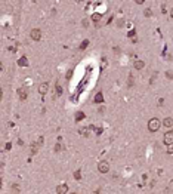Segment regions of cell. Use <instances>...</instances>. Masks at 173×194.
<instances>
[{
	"mask_svg": "<svg viewBox=\"0 0 173 194\" xmlns=\"http://www.w3.org/2000/svg\"><path fill=\"white\" fill-rule=\"evenodd\" d=\"M163 123H164L166 128H172V126H173V119L172 117H167V119H164V122H163Z\"/></svg>",
	"mask_w": 173,
	"mask_h": 194,
	"instance_id": "obj_8",
	"label": "cell"
},
{
	"mask_svg": "<svg viewBox=\"0 0 173 194\" xmlns=\"http://www.w3.org/2000/svg\"><path fill=\"white\" fill-rule=\"evenodd\" d=\"M30 37L31 39H33V40H40V37H42V31H40V30L39 28H33L30 31Z\"/></svg>",
	"mask_w": 173,
	"mask_h": 194,
	"instance_id": "obj_4",
	"label": "cell"
},
{
	"mask_svg": "<svg viewBox=\"0 0 173 194\" xmlns=\"http://www.w3.org/2000/svg\"><path fill=\"white\" fill-rule=\"evenodd\" d=\"M135 68H136V70L143 68V62H142V61H136V62H135Z\"/></svg>",
	"mask_w": 173,
	"mask_h": 194,
	"instance_id": "obj_9",
	"label": "cell"
},
{
	"mask_svg": "<svg viewBox=\"0 0 173 194\" xmlns=\"http://www.w3.org/2000/svg\"><path fill=\"white\" fill-rule=\"evenodd\" d=\"M170 16L173 18V7H172V9H170Z\"/></svg>",
	"mask_w": 173,
	"mask_h": 194,
	"instance_id": "obj_20",
	"label": "cell"
},
{
	"mask_svg": "<svg viewBox=\"0 0 173 194\" xmlns=\"http://www.w3.org/2000/svg\"><path fill=\"white\" fill-rule=\"evenodd\" d=\"M83 25H84V27H87V25H89V21H87V19H84V21H83Z\"/></svg>",
	"mask_w": 173,
	"mask_h": 194,
	"instance_id": "obj_19",
	"label": "cell"
},
{
	"mask_svg": "<svg viewBox=\"0 0 173 194\" xmlns=\"http://www.w3.org/2000/svg\"><path fill=\"white\" fill-rule=\"evenodd\" d=\"M95 101H96V102H102V94H98V95H96Z\"/></svg>",
	"mask_w": 173,
	"mask_h": 194,
	"instance_id": "obj_15",
	"label": "cell"
},
{
	"mask_svg": "<svg viewBox=\"0 0 173 194\" xmlns=\"http://www.w3.org/2000/svg\"><path fill=\"white\" fill-rule=\"evenodd\" d=\"M18 64L22 65V67H27V65H28V64H27V58H21V59L18 61Z\"/></svg>",
	"mask_w": 173,
	"mask_h": 194,
	"instance_id": "obj_10",
	"label": "cell"
},
{
	"mask_svg": "<svg viewBox=\"0 0 173 194\" xmlns=\"http://www.w3.org/2000/svg\"><path fill=\"white\" fill-rule=\"evenodd\" d=\"M93 194H98V191H95V193H93Z\"/></svg>",
	"mask_w": 173,
	"mask_h": 194,
	"instance_id": "obj_21",
	"label": "cell"
},
{
	"mask_svg": "<svg viewBox=\"0 0 173 194\" xmlns=\"http://www.w3.org/2000/svg\"><path fill=\"white\" fill-rule=\"evenodd\" d=\"M56 193L58 194H67L68 193V185H67V184H61V185H58Z\"/></svg>",
	"mask_w": 173,
	"mask_h": 194,
	"instance_id": "obj_5",
	"label": "cell"
},
{
	"mask_svg": "<svg viewBox=\"0 0 173 194\" xmlns=\"http://www.w3.org/2000/svg\"><path fill=\"white\" fill-rule=\"evenodd\" d=\"M18 95H19V99H27V89L22 88V89H18Z\"/></svg>",
	"mask_w": 173,
	"mask_h": 194,
	"instance_id": "obj_7",
	"label": "cell"
},
{
	"mask_svg": "<svg viewBox=\"0 0 173 194\" xmlns=\"http://www.w3.org/2000/svg\"><path fill=\"white\" fill-rule=\"evenodd\" d=\"M143 15H145L147 18H149L151 15H152V11H151V9H145V12H143Z\"/></svg>",
	"mask_w": 173,
	"mask_h": 194,
	"instance_id": "obj_11",
	"label": "cell"
},
{
	"mask_svg": "<svg viewBox=\"0 0 173 194\" xmlns=\"http://www.w3.org/2000/svg\"><path fill=\"white\" fill-rule=\"evenodd\" d=\"M160 126H161V122H160L157 117H152V119L148 122V129H149V132H157V130L160 129Z\"/></svg>",
	"mask_w": 173,
	"mask_h": 194,
	"instance_id": "obj_1",
	"label": "cell"
},
{
	"mask_svg": "<svg viewBox=\"0 0 173 194\" xmlns=\"http://www.w3.org/2000/svg\"><path fill=\"white\" fill-rule=\"evenodd\" d=\"M55 92H56V95H58V96H59V95H62V88L56 85V90H55Z\"/></svg>",
	"mask_w": 173,
	"mask_h": 194,
	"instance_id": "obj_12",
	"label": "cell"
},
{
	"mask_svg": "<svg viewBox=\"0 0 173 194\" xmlns=\"http://www.w3.org/2000/svg\"><path fill=\"white\" fill-rule=\"evenodd\" d=\"M83 117H84L83 113H77V116H76V119H77V120H80V119H83Z\"/></svg>",
	"mask_w": 173,
	"mask_h": 194,
	"instance_id": "obj_17",
	"label": "cell"
},
{
	"mask_svg": "<svg viewBox=\"0 0 173 194\" xmlns=\"http://www.w3.org/2000/svg\"><path fill=\"white\" fill-rule=\"evenodd\" d=\"M55 151H61V145H59V144H56V145H55Z\"/></svg>",
	"mask_w": 173,
	"mask_h": 194,
	"instance_id": "obj_18",
	"label": "cell"
},
{
	"mask_svg": "<svg viewBox=\"0 0 173 194\" xmlns=\"http://www.w3.org/2000/svg\"><path fill=\"white\" fill-rule=\"evenodd\" d=\"M166 77H167V79H173V73H172V71H167Z\"/></svg>",
	"mask_w": 173,
	"mask_h": 194,
	"instance_id": "obj_16",
	"label": "cell"
},
{
	"mask_svg": "<svg viewBox=\"0 0 173 194\" xmlns=\"http://www.w3.org/2000/svg\"><path fill=\"white\" fill-rule=\"evenodd\" d=\"M93 21H96V22H98V21H99V19H101V15H99V13H93Z\"/></svg>",
	"mask_w": 173,
	"mask_h": 194,
	"instance_id": "obj_13",
	"label": "cell"
},
{
	"mask_svg": "<svg viewBox=\"0 0 173 194\" xmlns=\"http://www.w3.org/2000/svg\"><path fill=\"white\" fill-rule=\"evenodd\" d=\"M163 141L166 145H172L173 144V130H169L164 133V138H163Z\"/></svg>",
	"mask_w": 173,
	"mask_h": 194,
	"instance_id": "obj_3",
	"label": "cell"
},
{
	"mask_svg": "<svg viewBox=\"0 0 173 194\" xmlns=\"http://www.w3.org/2000/svg\"><path fill=\"white\" fill-rule=\"evenodd\" d=\"M98 171L101 172V173H107L108 171H110V163L108 162H99V165H98Z\"/></svg>",
	"mask_w": 173,
	"mask_h": 194,
	"instance_id": "obj_2",
	"label": "cell"
},
{
	"mask_svg": "<svg viewBox=\"0 0 173 194\" xmlns=\"http://www.w3.org/2000/svg\"><path fill=\"white\" fill-rule=\"evenodd\" d=\"M48 89H49V85H48V83H42V85L39 86V94L44 95L46 92H48Z\"/></svg>",
	"mask_w": 173,
	"mask_h": 194,
	"instance_id": "obj_6",
	"label": "cell"
},
{
	"mask_svg": "<svg viewBox=\"0 0 173 194\" xmlns=\"http://www.w3.org/2000/svg\"><path fill=\"white\" fill-rule=\"evenodd\" d=\"M167 154H173V144L172 145H167Z\"/></svg>",
	"mask_w": 173,
	"mask_h": 194,
	"instance_id": "obj_14",
	"label": "cell"
}]
</instances>
